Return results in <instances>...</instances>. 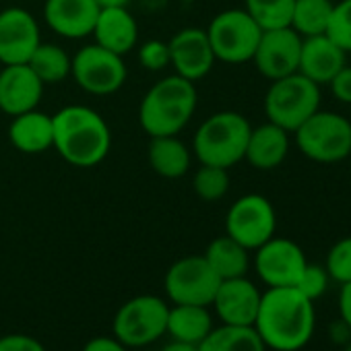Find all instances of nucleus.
Here are the masks:
<instances>
[{
  "label": "nucleus",
  "instance_id": "nucleus-1",
  "mask_svg": "<svg viewBox=\"0 0 351 351\" xmlns=\"http://www.w3.org/2000/svg\"><path fill=\"white\" fill-rule=\"evenodd\" d=\"M252 326L267 349L300 351L314 337V302L298 287H267Z\"/></svg>",
  "mask_w": 351,
  "mask_h": 351
},
{
  "label": "nucleus",
  "instance_id": "nucleus-2",
  "mask_svg": "<svg viewBox=\"0 0 351 351\" xmlns=\"http://www.w3.org/2000/svg\"><path fill=\"white\" fill-rule=\"evenodd\" d=\"M52 147L75 167H93L110 153V128L101 114L87 106H66L58 110L52 116Z\"/></svg>",
  "mask_w": 351,
  "mask_h": 351
},
{
  "label": "nucleus",
  "instance_id": "nucleus-3",
  "mask_svg": "<svg viewBox=\"0 0 351 351\" xmlns=\"http://www.w3.org/2000/svg\"><path fill=\"white\" fill-rule=\"evenodd\" d=\"M197 101L195 83L173 73L145 93L138 108V122L149 136L178 134L191 122Z\"/></svg>",
  "mask_w": 351,
  "mask_h": 351
},
{
  "label": "nucleus",
  "instance_id": "nucleus-4",
  "mask_svg": "<svg viewBox=\"0 0 351 351\" xmlns=\"http://www.w3.org/2000/svg\"><path fill=\"white\" fill-rule=\"evenodd\" d=\"M250 130L252 126L246 116L230 110L217 112L195 132L193 151L201 163L230 169L244 159Z\"/></svg>",
  "mask_w": 351,
  "mask_h": 351
},
{
  "label": "nucleus",
  "instance_id": "nucleus-5",
  "mask_svg": "<svg viewBox=\"0 0 351 351\" xmlns=\"http://www.w3.org/2000/svg\"><path fill=\"white\" fill-rule=\"evenodd\" d=\"M295 147L316 163H339L351 155V122L330 110H316L293 132Z\"/></svg>",
  "mask_w": 351,
  "mask_h": 351
},
{
  "label": "nucleus",
  "instance_id": "nucleus-6",
  "mask_svg": "<svg viewBox=\"0 0 351 351\" xmlns=\"http://www.w3.org/2000/svg\"><path fill=\"white\" fill-rule=\"evenodd\" d=\"M316 110H320V85L300 73L271 81L265 95L267 120L293 132Z\"/></svg>",
  "mask_w": 351,
  "mask_h": 351
},
{
  "label": "nucleus",
  "instance_id": "nucleus-7",
  "mask_svg": "<svg viewBox=\"0 0 351 351\" xmlns=\"http://www.w3.org/2000/svg\"><path fill=\"white\" fill-rule=\"evenodd\" d=\"M169 306L157 295H136L124 302L114 316V337L124 347L143 349L165 335Z\"/></svg>",
  "mask_w": 351,
  "mask_h": 351
},
{
  "label": "nucleus",
  "instance_id": "nucleus-8",
  "mask_svg": "<svg viewBox=\"0 0 351 351\" xmlns=\"http://www.w3.org/2000/svg\"><path fill=\"white\" fill-rule=\"evenodd\" d=\"M205 32L213 48L215 60L228 64L250 62L263 36V29L244 9L221 11L213 17Z\"/></svg>",
  "mask_w": 351,
  "mask_h": 351
},
{
  "label": "nucleus",
  "instance_id": "nucleus-9",
  "mask_svg": "<svg viewBox=\"0 0 351 351\" xmlns=\"http://www.w3.org/2000/svg\"><path fill=\"white\" fill-rule=\"evenodd\" d=\"M221 279L205 261V256L193 254L176 261L165 273V293L171 304L211 306Z\"/></svg>",
  "mask_w": 351,
  "mask_h": 351
},
{
  "label": "nucleus",
  "instance_id": "nucleus-10",
  "mask_svg": "<svg viewBox=\"0 0 351 351\" xmlns=\"http://www.w3.org/2000/svg\"><path fill=\"white\" fill-rule=\"evenodd\" d=\"M277 213L263 195H244L230 207L226 215V234L246 250H256L275 236Z\"/></svg>",
  "mask_w": 351,
  "mask_h": 351
},
{
  "label": "nucleus",
  "instance_id": "nucleus-11",
  "mask_svg": "<svg viewBox=\"0 0 351 351\" xmlns=\"http://www.w3.org/2000/svg\"><path fill=\"white\" fill-rule=\"evenodd\" d=\"M71 75L83 91L91 95H112L126 81V64L122 56L91 44L71 58Z\"/></svg>",
  "mask_w": 351,
  "mask_h": 351
},
{
  "label": "nucleus",
  "instance_id": "nucleus-12",
  "mask_svg": "<svg viewBox=\"0 0 351 351\" xmlns=\"http://www.w3.org/2000/svg\"><path fill=\"white\" fill-rule=\"evenodd\" d=\"M308 258L300 244L273 236L254 250V271L267 287H295Z\"/></svg>",
  "mask_w": 351,
  "mask_h": 351
},
{
  "label": "nucleus",
  "instance_id": "nucleus-13",
  "mask_svg": "<svg viewBox=\"0 0 351 351\" xmlns=\"http://www.w3.org/2000/svg\"><path fill=\"white\" fill-rule=\"evenodd\" d=\"M300 50L302 36H298L291 27L267 29L258 40L252 62L265 79L275 81L298 73Z\"/></svg>",
  "mask_w": 351,
  "mask_h": 351
},
{
  "label": "nucleus",
  "instance_id": "nucleus-14",
  "mask_svg": "<svg viewBox=\"0 0 351 351\" xmlns=\"http://www.w3.org/2000/svg\"><path fill=\"white\" fill-rule=\"evenodd\" d=\"M42 44L36 17L19 7L0 13V64H27Z\"/></svg>",
  "mask_w": 351,
  "mask_h": 351
},
{
  "label": "nucleus",
  "instance_id": "nucleus-15",
  "mask_svg": "<svg viewBox=\"0 0 351 351\" xmlns=\"http://www.w3.org/2000/svg\"><path fill=\"white\" fill-rule=\"evenodd\" d=\"M167 48H169V66L173 69V73L193 83L207 77L215 64V54L205 29L199 27L180 29L167 42Z\"/></svg>",
  "mask_w": 351,
  "mask_h": 351
},
{
  "label": "nucleus",
  "instance_id": "nucleus-16",
  "mask_svg": "<svg viewBox=\"0 0 351 351\" xmlns=\"http://www.w3.org/2000/svg\"><path fill=\"white\" fill-rule=\"evenodd\" d=\"M261 295L263 291H258V287L248 277L223 279L211 306L215 308L221 324L252 326L258 314Z\"/></svg>",
  "mask_w": 351,
  "mask_h": 351
},
{
  "label": "nucleus",
  "instance_id": "nucleus-17",
  "mask_svg": "<svg viewBox=\"0 0 351 351\" xmlns=\"http://www.w3.org/2000/svg\"><path fill=\"white\" fill-rule=\"evenodd\" d=\"M44 95V83L29 64H7L0 69V110L9 116L36 110Z\"/></svg>",
  "mask_w": 351,
  "mask_h": 351
},
{
  "label": "nucleus",
  "instance_id": "nucleus-18",
  "mask_svg": "<svg viewBox=\"0 0 351 351\" xmlns=\"http://www.w3.org/2000/svg\"><path fill=\"white\" fill-rule=\"evenodd\" d=\"M99 5L95 0H46L44 19L52 32L69 40L91 36Z\"/></svg>",
  "mask_w": 351,
  "mask_h": 351
},
{
  "label": "nucleus",
  "instance_id": "nucleus-19",
  "mask_svg": "<svg viewBox=\"0 0 351 351\" xmlns=\"http://www.w3.org/2000/svg\"><path fill=\"white\" fill-rule=\"evenodd\" d=\"M347 64V52H343L326 34L302 38L298 73L316 85H326Z\"/></svg>",
  "mask_w": 351,
  "mask_h": 351
},
{
  "label": "nucleus",
  "instance_id": "nucleus-20",
  "mask_svg": "<svg viewBox=\"0 0 351 351\" xmlns=\"http://www.w3.org/2000/svg\"><path fill=\"white\" fill-rule=\"evenodd\" d=\"M91 36L97 46L124 56L138 42V25L126 7H104L99 9Z\"/></svg>",
  "mask_w": 351,
  "mask_h": 351
},
{
  "label": "nucleus",
  "instance_id": "nucleus-21",
  "mask_svg": "<svg viewBox=\"0 0 351 351\" xmlns=\"http://www.w3.org/2000/svg\"><path fill=\"white\" fill-rule=\"evenodd\" d=\"M289 134L291 132H287L285 128L267 120L265 124L250 130L244 159L261 171L279 167L285 161L289 147H291Z\"/></svg>",
  "mask_w": 351,
  "mask_h": 351
},
{
  "label": "nucleus",
  "instance_id": "nucleus-22",
  "mask_svg": "<svg viewBox=\"0 0 351 351\" xmlns=\"http://www.w3.org/2000/svg\"><path fill=\"white\" fill-rule=\"evenodd\" d=\"M9 138L17 151L27 155H38L48 151L54 143L52 116L40 112L38 108L13 116V122L9 126Z\"/></svg>",
  "mask_w": 351,
  "mask_h": 351
},
{
  "label": "nucleus",
  "instance_id": "nucleus-23",
  "mask_svg": "<svg viewBox=\"0 0 351 351\" xmlns=\"http://www.w3.org/2000/svg\"><path fill=\"white\" fill-rule=\"evenodd\" d=\"M211 330H213V316L209 312V306H193V304L169 306L165 332L173 341L199 345Z\"/></svg>",
  "mask_w": 351,
  "mask_h": 351
},
{
  "label": "nucleus",
  "instance_id": "nucleus-24",
  "mask_svg": "<svg viewBox=\"0 0 351 351\" xmlns=\"http://www.w3.org/2000/svg\"><path fill=\"white\" fill-rule=\"evenodd\" d=\"M147 157L153 171L169 180L180 178L191 167V149L178 138V134L151 136Z\"/></svg>",
  "mask_w": 351,
  "mask_h": 351
},
{
  "label": "nucleus",
  "instance_id": "nucleus-25",
  "mask_svg": "<svg viewBox=\"0 0 351 351\" xmlns=\"http://www.w3.org/2000/svg\"><path fill=\"white\" fill-rule=\"evenodd\" d=\"M203 256L221 281L246 277V273L250 269V250H246L242 244H238L228 234L215 238L207 246Z\"/></svg>",
  "mask_w": 351,
  "mask_h": 351
},
{
  "label": "nucleus",
  "instance_id": "nucleus-26",
  "mask_svg": "<svg viewBox=\"0 0 351 351\" xmlns=\"http://www.w3.org/2000/svg\"><path fill=\"white\" fill-rule=\"evenodd\" d=\"M199 351H267L254 326L219 324L199 343Z\"/></svg>",
  "mask_w": 351,
  "mask_h": 351
},
{
  "label": "nucleus",
  "instance_id": "nucleus-27",
  "mask_svg": "<svg viewBox=\"0 0 351 351\" xmlns=\"http://www.w3.org/2000/svg\"><path fill=\"white\" fill-rule=\"evenodd\" d=\"M332 7V0H295L289 27L302 38L322 36L326 34Z\"/></svg>",
  "mask_w": 351,
  "mask_h": 351
},
{
  "label": "nucleus",
  "instance_id": "nucleus-28",
  "mask_svg": "<svg viewBox=\"0 0 351 351\" xmlns=\"http://www.w3.org/2000/svg\"><path fill=\"white\" fill-rule=\"evenodd\" d=\"M27 64L44 85L60 83L71 75V56L56 44H40Z\"/></svg>",
  "mask_w": 351,
  "mask_h": 351
},
{
  "label": "nucleus",
  "instance_id": "nucleus-29",
  "mask_svg": "<svg viewBox=\"0 0 351 351\" xmlns=\"http://www.w3.org/2000/svg\"><path fill=\"white\" fill-rule=\"evenodd\" d=\"M293 3L295 0H244V11L263 32H267L289 27Z\"/></svg>",
  "mask_w": 351,
  "mask_h": 351
},
{
  "label": "nucleus",
  "instance_id": "nucleus-30",
  "mask_svg": "<svg viewBox=\"0 0 351 351\" xmlns=\"http://www.w3.org/2000/svg\"><path fill=\"white\" fill-rule=\"evenodd\" d=\"M193 189L199 199L207 203H215L223 199L230 191V173L226 167L201 163V167L197 169L193 178Z\"/></svg>",
  "mask_w": 351,
  "mask_h": 351
},
{
  "label": "nucleus",
  "instance_id": "nucleus-31",
  "mask_svg": "<svg viewBox=\"0 0 351 351\" xmlns=\"http://www.w3.org/2000/svg\"><path fill=\"white\" fill-rule=\"evenodd\" d=\"M324 269L328 273V279L345 285L351 281V236L337 240L324 261Z\"/></svg>",
  "mask_w": 351,
  "mask_h": 351
},
{
  "label": "nucleus",
  "instance_id": "nucleus-32",
  "mask_svg": "<svg viewBox=\"0 0 351 351\" xmlns=\"http://www.w3.org/2000/svg\"><path fill=\"white\" fill-rule=\"evenodd\" d=\"M326 36L343 50L351 52V0H339L332 7V15L326 27Z\"/></svg>",
  "mask_w": 351,
  "mask_h": 351
},
{
  "label": "nucleus",
  "instance_id": "nucleus-33",
  "mask_svg": "<svg viewBox=\"0 0 351 351\" xmlns=\"http://www.w3.org/2000/svg\"><path fill=\"white\" fill-rule=\"evenodd\" d=\"M328 283H330V279H328L326 269H324L322 265H312V263H308L306 269L302 271V275H300L295 287H298L308 300L316 302L320 295H324V291L328 289Z\"/></svg>",
  "mask_w": 351,
  "mask_h": 351
},
{
  "label": "nucleus",
  "instance_id": "nucleus-34",
  "mask_svg": "<svg viewBox=\"0 0 351 351\" xmlns=\"http://www.w3.org/2000/svg\"><path fill=\"white\" fill-rule=\"evenodd\" d=\"M138 62L147 71H163L169 66V48L161 40H149L138 48Z\"/></svg>",
  "mask_w": 351,
  "mask_h": 351
},
{
  "label": "nucleus",
  "instance_id": "nucleus-35",
  "mask_svg": "<svg viewBox=\"0 0 351 351\" xmlns=\"http://www.w3.org/2000/svg\"><path fill=\"white\" fill-rule=\"evenodd\" d=\"M0 351H46V347L32 335L11 332L0 337Z\"/></svg>",
  "mask_w": 351,
  "mask_h": 351
},
{
  "label": "nucleus",
  "instance_id": "nucleus-36",
  "mask_svg": "<svg viewBox=\"0 0 351 351\" xmlns=\"http://www.w3.org/2000/svg\"><path fill=\"white\" fill-rule=\"evenodd\" d=\"M326 85L335 99H339L341 104H351V66L349 64H345Z\"/></svg>",
  "mask_w": 351,
  "mask_h": 351
},
{
  "label": "nucleus",
  "instance_id": "nucleus-37",
  "mask_svg": "<svg viewBox=\"0 0 351 351\" xmlns=\"http://www.w3.org/2000/svg\"><path fill=\"white\" fill-rule=\"evenodd\" d=\"M83 351H128L116 337H93L85 343Z\"/></svg>",
  "mask_w": 351,
  "mask_h": 351
},
{
  "label": "nucleus",
  "instance_id": "nucleus-38",
  "mask_svg": "<svg viewBox=\"0 0 351 351\" xmlns=\"http://www.w3.org/2000/svg\"><path fill=\"white\" fill-rule=\"evenodd\" d=\"M339 318L351 328V281L341 285L339 293Z\"/></svg>",
  "mask_w": 351,
  "mask_h": 351
},
{
  "label": "nucleus",
  "instance_id": "nucleus-39",
  "mask_svg": "<svg viewBox=\"0 0 351 351\" xmlns=\"http://www.w3.org/2000/svg\"><path fill=\"white\" fill-rule=\"evenodd\" d=\"M330 339H332V343H337V345H347V343L351 341V328L339 318V320H335V322L330 324Z\"/></svg>",
  "mask_w": 351,
  "mask_h": 351
},
{
  "label": "nucleus",
  "instance_id": "nucleus-40",
  "mask_svg": "<svg viewBox=\"0 0 351 351\" xmlns=\"http://www.w3.org/2000/svg\"><path fill=\"white\" fill-rule=\"evenodd\" d=\"M159 351H199V345H193V343H184V341H173L167 343L165 347H161Z\"/></svg>",
  "mask_w": 351,
  "mask_h": 351
},
{
  "label": "nucleus",
  "instance_id": "nucleus-41",
  "mask_svg": "<svg viewBox=\"0 0 351 351\" xmlns=\"http://www.w3.org/2000/svg\"><path fill=\"white\" fill-rule=\"evenodd\" d=\"M95 3L99 5V9H104V7H128L130 0H95Z\"/></svg>",
  "mask_w": 351,
  "mask_h": 351
},
{
  "label": "nucleus",
  "instance_id": "nucleus-42",
  "mask_svg": "<svg viewBox=\"0 0 351 351\" xmlns=\"http://www.w3.org/2000/svg\"><path fill=\"white\" fill-rule=\"evenodd\" d=\"M345 351H351V341H349V343L345 345Z\"/></svg>",
  "mask_w": 351,
  "mask_h": 351
},
{
  "label": "nucleus",
  "instance_id": "nucleus-43",
  "mask_svg": "<svg viewBox=\"0 0 351 351\" xmlns=\"http://www.w3.org/2000/svg\"><path fill=\"white\" fill-rule=\"evenodd\" d=\"M347 159H349V173H351V155H349Z\"/></svg>",
  "mask_w": 351,
  "mask_h": 351
}]
</instances>
